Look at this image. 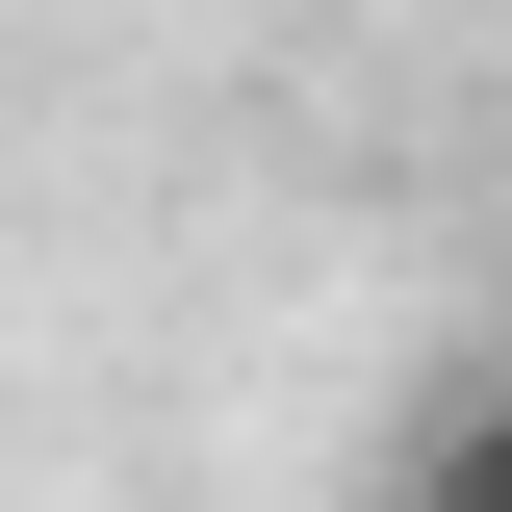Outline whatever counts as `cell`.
<instances>
[{"mask_svg":"<svg viewBox=\"0 0 512 512\" xmlns=\"http://www.w3.org/2000/svg\"><path fill=\"white\" fill-rule=\"evenodd\" d=\"M410 512H512V384H461V410H436V461H410Z\"/></svg>","mask_w":512,"mask_h":512,"instance_id":"6da1fadb","label":"cell"}]
</instances>
